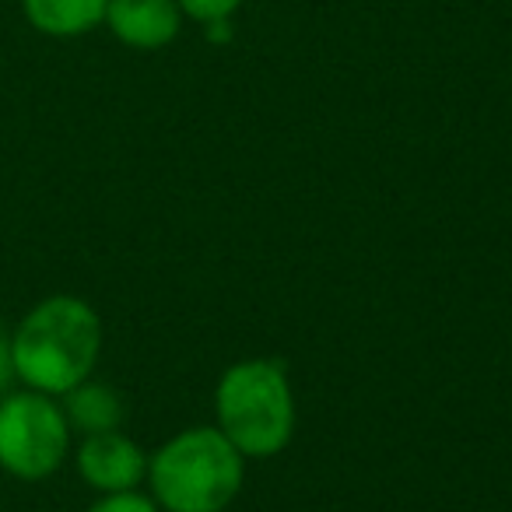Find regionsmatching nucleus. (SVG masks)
Listing matches in <instances>:
<instances>
[{"instance_id": "obj_1", "label": "nucleus", "mask_w": 512, "mask_h": 512, "mask_svg": "<svg viewBox=\"0 0 512 512\" xmlns=\"http://www.w3.org/2000/svg\"><path fill=\"white\" fill-rule=\"evenodd\" d=\"M102 348V323L88 302L50 295L8 334L11 376L25 390L64 397L92 376Z\"/></svg>"}, {"instance_id": "obj_2", "label": "nucleus", "mask_w": 512, "mask_h": 512, "mask_svg": "<svg viewBox=\"0 0 512 512\" xmlns=\"http://www.w3.org/2000/svg\"><path fill=\"white\" fill-rule=\"evenodd\" d=\"M242 484V453L214 428H190L151 460V491L169 512H221Z\"/></svg>"}, {"instance_id": "obj_3", "label": "nucleus", "mask_w": 512, "mask_h": 512, "mask_svg": "<svg viewBox=\"0 0 512 512\" xmlns=\"http://www.w3.org/2000/svg\"><path fill=\"white\" fill-rule=\"evenodd\" d=\"M218 421L225 439L246 456H274L295 428L292 386L278 362H242L221 376Z\"/></svg>"}, {"instance_id": "obj_4", "label": "nucleus", "mask_w": 512, "mask_h": 512, "mask_svg": "<svg viewBox=\"0 0 512 512\" xmlns=\"http://www.w3.org/2000/svg\"><path fill=\"white\" fill-rule=\"evenodd\" d=\"M71 449V425L64 407L36 390L0 397V470L22 481H43Z\"/></svg>"}, {"instance_id": "obj_5", "label": "nucleus", "mask_w": 512, "mask_h": 512, "mask_svg": "<svg viewBox=\"0 0 512 512\" xmlns=\"http://www.w3.org/2000/svg\"><path fill=\"white\" fill-rule=\"evenodd\" d=\"M78 474L102 495L113 491H134L148 474V456L120 432L85 435L78 449Z\"/></svg>"}, {"instance_id": "obj_6", "label": "nucleus", "mask_w": 512, "mask_h": 512, "mask_svg": "<svg viewBox=\"0 0 512 512\" xmlns=\"http://www.w3.org/2000/svg\"><path fill=\"white\" fill-rule=\"evenodd\" d=\"M102 25L130 50H162L179 36L183 11L176 0H109Z\"/></svg>"}, {"instance_id": "obj_7", "label": "nucleus", "mask_w": 512, "mask_h": 512, "mask_svg": "<svg viewBox=\"0 0 512 512\" xmlns=\"http://www.w3.org/2000/svg\"><path fill=\"white\" fill-rule=\"evenodd\" d=\"M109 0H22L25 22L53 39L88 36L106 22Z\"/></svg>"}, {"instance_id": "obj_8", "label": "nucleus", "mask_w": 512, "mask_h": 512, "mask_svg": "<svg viewBox=\"0 0 512 512\" xmlns=\"http://www.w3.org/2000/svg\"><path fill=\"white\" fill-rule=\"evenodd\" d=\"M60 407H64V414H67V425L85 435L116 432L123 421V400L116 397L109 386L88 383V379L74 386V390H67Z\"/></svg>"}, {"instance_id": "obj_9", "label": "nucleus", "mask_w": 512, "mask_h": 512, "mask_svg": "<svg viewBox=\"0 0 512 512\" xmlns=\"http://www.w3.org/2000/svg\"><path fill=\"white\" fill-rule=\"evenodd\" d=\"M176 4L186 18H193L200 25L225 22V18H232L242 8V0H176Z\"/></svg>"}, {"instance_id": "obj_10", "label": "nucleus", "mask_w": 512, "mask_h": 512, "mask_svg": "<svg viewBox=\"0 0 512 512\" xmlns=\"http://www.w3.org/2000/svg\"><path fill=\"white\" fill-rule=\"evenodd\" d=\"M88 512H158V509L151 498L137 495V491H113V495H102Z\"/></svg>"}]
</instances>
